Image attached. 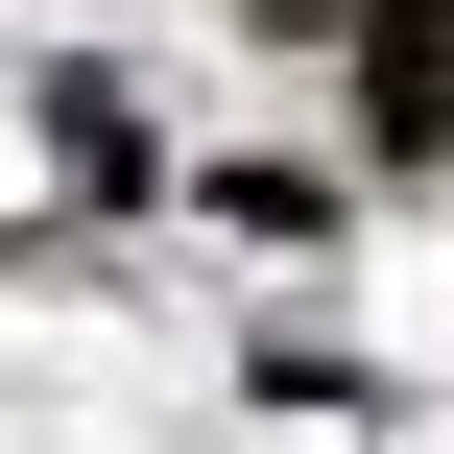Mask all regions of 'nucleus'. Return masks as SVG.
Segmentation results:
<instances>
[{"instance_id":"1","label":"nucleus","mask_w":454,"mask_h":454,"mask_svg":"<svg viewBox=\"0 0 454 454\" xmlns=\"http://www.w3.org/2000/svg\"><path fill=\"white\" fill-rule=\"evenodd\" d=\"M383 144H454V0H383Z\"/></svg>"},{"instance_id":"2","label":"nucleus","mask_w":454,"mask_h":454,"mask_svg":"<svg viewBox=\"0 0 454 454\" xmlns=\"http://www.w3.org/2000/svg\"><path fill=\"white\" fill-rule=\"evenodd\" d=\"M287 24H311V0H287Z\"/></svg>"}]
</instances>
